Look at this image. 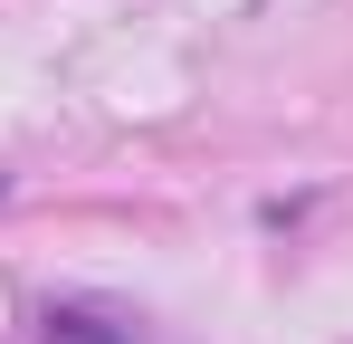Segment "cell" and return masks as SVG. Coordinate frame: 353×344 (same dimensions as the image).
Segmentation results:
<instances>
[{"label": "cell", "instance_id": "cell-1", "mask_svg": "<svg viewBox=\"0 0 353 344\" xmlns=\"http://www.w3.org/2000/svg\"><path fill=\"white\" fill-rule=\"evenodd\" d=\"M39 344H143V325L124 306H96V296H67L39 316Z\"/></svg>", "mask_w": 353, "mask_h": 344}]
</instances>
